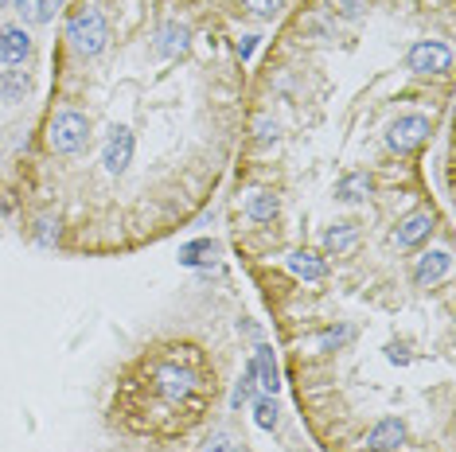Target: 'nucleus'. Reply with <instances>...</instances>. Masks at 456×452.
<instances>
[{
	"label": "nucleus",
	"mask_w": 456,
	"mask_h": 452,
	"mask_svg": "<svg viewBox=\"0 0 456 452\" xmlns=\"http://www.w3.org/2000/svg\"><path fill=\"white\" fill-rule=\"evenodd\" d=\"M28 90H32V78H28L24 70H0V101H4V106L20 101Z\"/></svg>",
	"instance_id": "2eb2a0df"
},
{
	"label": "nucleus",
	"mask_w": 456,
	"mask_h": 452,
	"mask_svg": "<svg viewBox=\"0 0 456 452\" xmlns=\"http://www.w3.org/2000/svg\"><path fill=\"white\" fill-rule=\"evenodd\" d=\"M149 383H152V390H157L164 402L183 406V402H191V398L200 394L203 378H200V371H195L191 363H180V359H160V363H152Z\"/></svg>",
	"instance_id": "f257e3e1"
},
{
	"label": "nucleus",
	"mask_w": 456,
	"mask_h": 452,
	"mask_svg": "<svg viewBox=\"0 0 456 452\" xmlns=\"http://www.w3.org/2000/svg\"><path fill=\"white\" fill-rule=\"evenodd\" d=\"M0 195H4V191H0ZM8 207H12V203H4V199H0V214H8Z\"/></svg>",
	"instance_id": "cd10ccee"
},
{
	"label": "nucleus",
	"mask_w": 456,
	"mask_h": 452,
	"mask_svg": "<svg viewBox=\"0 0 456 452\" xmlns=\"http://www.w3.org/2000/svg\"><path fill=\"white\" fill-rule=\"evenodd\" d=\"M67 39H70V47H75L78 55H86V59L102 55V51H106V44H110L106 16H102L94 4L78 8V12L67 20Z\"/></svg>",
	"instance_id": "f03ea898"
},
{
	"label": "nucleus",
	"mask_w": 456,
	"mask_h": 452,
	"mask_svg": "<svg viewBox=\"0 0 456 452\" xmlns=\"http://www.w3.org/2000/svg\"><path fill=\"white\" fill-rule=\"evenodd\" d=\"M16 4V0H0V8H12Z\"/></svg>",
	"instance_id": "c85d7f7f"
},
{
	"label": "nucleus",
	"mask_w": 456,
	"mask_h": 452,
	"mask_svg": "<svg viewBox=\"0 0 456 452\" xmlns=\"http://www.w3.org/2000/svg\"><path fill=\"white\" fill-rule=\"evenodd\" d=\"M0 59H4V63H24V59H32V36L24 32V24L0 28Z\"/></svg>",
	"instance_id": "9d476101"
},
{
	"label": "nucleus",
	"mask_w": 456,
	"mask_h": 452,
	"mask_svg": "<svg viewBox=\"0 0 456 452\" xmlns=\"http://www.w3.org/2000/svg\"><path fill=\"white\" fill-rule=\"evenodd\" d=\"M367 195H370L367 172H351V176H344L336 183V199H344V203H359V199H367Z\"/></svg>",
	"instance_id": "a211bd4d"
},
{
	"label": "nucleus",
	"mask_w": 456,
	"mask_h": 452,
	"mask_svg": "<svg viewBox=\"0 0 456 452\" xmlns=\"http://www.w3.org/2000/svg\"><path fill=\"white\" fill-rule=\"evenodd\" d=\"M191 47V28L188 24H180V20H164L160 24V32H157V51L160 55H183V51Z\"/></svg>",
	"instance_id": "9b49d317"
},
{
	"label": "nucleus",
	"mask_w": 456,
	"mask_h": 452,
	"mask_svg": "<svg viewBox=\"0 0 456 452\" xmlns=\"http://www.w3.org/2000/svg\"><path fill=\"white\" fill-rule=\"evenodd\" d=\"M347 339H351V327H331V332L316 335V347H320V351H331V347L347 343Z\"/></svg>",
	"instance_id": "4be33fe9"
},
{
	"label": "nucleus",
	"mask_w": 456,
	"mask_h": 452,
	"mask_svg": "<svg viewBox=\"0 0 456 452\" xmlns=\"http://www.w3.org/2000/svg\"><path fill=\"white\" fill-rule=\"evenodd\" d=\"M63 4L67 0H16V12L24 16V24H47Z\"/></svg>",
	"instance_id": "4468645a"
},
{
	"label": "nucleus",
	"mask_w": 456,
	"mask_h": 452,
	"mask_svg": "<svg viewBox=\"0 0 456 452\" xmlns=\"http://www.w3.org/2000/svg\"><path fill=\"white\" fill-rule=\"evenodd\" d=\"M246 4H250V8H254V12L262 16V20H273V16L285 8V0H246Z\"/></svg>",
	"instance_id": "5701e85b"
},
{
	"label": "nucleus",
	"mask_w": 456,
	"mask_h": 452,
	"mask_svg": "<svg viewBox=\"0 0 456 452\" xmlns=\"http://www.w3.org/2000/svg\"><path fill=\"white\" fill-rule=\"evenodd\" d=\"M257 141H277V125H273V121H257Z\"/></svg>",
	"instance_id": "bb28decb"
},
{
	"label": "nucleus",
	"mask_w": 456,
	"mask_h": 452,
	"mask_svg": "<svg viewBox=\"0 0 456 452\" xmlns=\"http://www.w3.org/2000/svg\"><path fill=\"white\" fill-rule=\"evenodd\" d=\"M133 152H137V141H133V133L126 125H113L106 145H102V164H106L110 176H121V172L133 164Z\"/></svg>",
	"instance_id": "423d86ee"
},
{
	"label": "nucleus",
	"mask_w": 456,
	"mask_h": 452,
	"mask_svg": "<svg viewBox=\"0 0 456 452\" xmlns=\"http://www.w3.org/2000/svg\"><path fill=\"white\" fill-rule=\"evenodd\" d=\"M355 242H359V226H355V222H336V226H331V230L324 234V250H328V254H347Z\"/></svg>",
	"instance_id": "f3484780"
},
{
	"label": "nucleus",
	"mask_w": 456,
	"mask_h": 452,
	"mask_svg": "<svg viewBox=\"0 0 456 452\" xmlns=\"http://www.w3.org/2000/svg\"><path fill=\"white\" fill-rule=\"evenodd\" d=\"M277 211H281V203H277L273 191H254L250 199H246V214H250L254 222H273Z\"/></svg>",
	"instance_id": "dca6fc26"
},
{
	"label": "nucleus",
	"mask_w": 456,
	"mask_h": 452,
	"mask_svg": "<svg viewBox=\"0 0 456 452\" xmlns=\"http://www.w3.org/2000/svg\"><path fill=\"white\" fill-rule=\"evenodd\" d=\"M285 265H289V273L293 277H300V281H324L328 277V262L320 258V254H313V250H293L285 258Z\"/></svg>",
	"instance_id": "f8f14e48"
},
{
	"label": "nucleus",
	"mask_w": 456,
	"mask_h": 452,
	"mask_svg": "<svg viewBox=\"0 0 456 452\" xmlns=\"http://www.w3.org/2000/svg\"><path fill=\"white\" fill-rule=\"evenodd\" d=\"M250 367H254V378H257V386L265 390L269 398L281 390V375H277V359H273V347H257L254 359H250Z\"/></svg>",
	"instance_id": "ddd939ff"
},
{
	"label": "nucleus",
	"mask_w": 456,
	"mask_h": 452,
	"mask_svg": "<svg viewBox=\"0 0 456 452\" xmlns=\"http://www.w3.org/2000/svg\"><path fill=\"white\" fill-rule=\"evenodd\" d=\"M219 254V246H215L211 238H195L188 246H180V265H188V270H195V265H207Z\"/></svg>",
	"instance_id": "6ab92c4d"
},
{
	"label": "nucleus",
	"mask_w": 456,
	"mask_h": 452,
	"mask_svg": "<svg viewBox=\"0 0 456 452\" xmlns=\"http://www.w3.org/2000/svg\"><path fill=\"white\" fill-rule=\"evenodd\" d=\"M254 386H257V378H254V367H246V375L238 378V386H234V398H231V406L234 409H242L246 402L254 398Z\"/></svg>",
	"instance_id": "412c9836"
},
{
	"label": "nucleus",
	"mask_w": 456,
	"mask_h": 452,
	"mask_svg": "<svg viewBox=\"0 0 456 452\" xmlns=\"http://www.w3.org/2000/svg\"><path fill=\"white\" fill-rule=\"evenodd\" d=\"M425 141H429V117H421V113H406V117L390 121L387 129V149L394 152H413Z\"/></svg>",
	"instance_id": "39448f33"
},
{
	"label": "nucleus",
	"mask_w": 456,
	"mask_h": 452,
	"mask_svg": "<svg viewBox=\"0 0 456 452\" xmlns=\"http://www.w3.org/2000/svg\"><path fill=\"white\" fill-rule=\"evenodd\" d=\"M59 238V222H51V219H39V242L51 246Z\"/></svg>",
	"instance_id": "393cba45"
},
{
	"label": "nucleus",
	"mask_w": 456,
	"mask_h": 452,
	"mask_svg": "<svg viewBox=\"0 0 456 452\" xmlns=\"http://www.w3.org/2000/svg\"><path fill=\"white\" fill-rule=\"evenodd\" d=\"M402 445H406V421H398V417H382L367 433L370 452H398Z\"/></svg>",
	"instance_id": "6e6552de"
},
{
	"label": "nucleus",
	"mask_w": 456,
	"mask_h": 452,
	"mask_svg": "<svg viewBox=\"0 0 456 452\" xmlns=\"http://www.w3.org/2000/svg\"><path fill=\"white\" fill-rule=\"evenodd\" d=\"M449 270H452V254L449 250H429V254L418 258V265H413V281H418L421 289H429V285L444 281Z\"/></svg>",
	"instance_id": "0eeeda50"
},
{
	"label": "nucleus",
	"mask_w": 456,
	"mask_h": 452,
	"mask_svg": "<svg viewBox=\"0 0 456 452\" xmlns=\"http://www.w3.org/2000/svg\"><path fill=\"white\" fill-rule=\"evenodd\" d=\"M429 234H433V214L429 211H413V214H406V219L394 226V242H398L402 250H410V246H421Z\"/></svg>",
	"instance_id": "1a4fd4ad"
},
{
	"label": "nucleus",
	"mask_w": 456,
	"mask_h": 452,
	"mask_svg": "<svg viewBox=\"0 0 456 452\" xmlns=\"http://www.w3.org/2000/svg\"><path fill=\"white\" fill-rule=\"evenodd\" d=\"M406 67L413 75H444L452 67V51L449 44L441 39H418L410 51H406Z\"/></svg>",
	"instance_id": "20e7f679"
},
{
	"label": "nucleus",
	"mask_w": 456,
	"mask_h": 452,
	"mask_svg": "<svg viewBox=\"0 0 456 452\" xmlns=\"http://www.w3.org/2000/svg\"><path fill=\"white\" fill-rule=\"evenodd\" d=\"M203 452H242V448H238L234 440L226 437V433H215V437H211V440H207V445H203Z\"/></svg>",
	"instance_id": "b1692460"
},
{
	"label": "nucleus",
	"mask_w": 456,
	"mask_h": 452,
	"mask_svg": "<svg viewBox=\"0 0 456 452\" xmlns=\"http://www.w3.org/2000/svg\"><path fill=\"white\" fill-rule=\"evenodd\" d=\"M277 421H281V409H277V402H273V398H257V402H254V425L257 429H265V433H273V429H277Z\"/></svg>",
	"instance_id": "aec40b11"
},
{
	"label": "nucleus",
	"mask_w": 456,
	"mask_h": 452,
	"mask_svg": "<svg viewBox=\"0 0 456 452\" xmlns=\"http://www.w3.org/2000/svg\"><path fill=\"white\" fill-rule=\"evenodd\" d=\"M254 51H257V36H242V39H238V55H242V59H250Z\"/></svg>",
	"instance_id": "a878e982"
},
{
	"label": "nucleus",
	"mask_w": 456,
	"mask_h": 452,
	"mask_svg": "<svg viewBox=\"0 0 456 452\" xmlns=\"http://www.w3.org/2000/svg\"><path fill=\"white\" fill-rule=\"evenodd\" d=\"M86 141H90L86 113L59 109L55 117H51V125H47V145H51V152H59V157H75V152L86 149Z\"/></svg>",
	"instance_id": "7ed1b4c3"
}]
</instances>
